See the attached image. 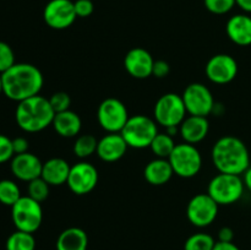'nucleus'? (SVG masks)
Masks as SVG:
<instances>
[{"instance_id":"nucleus-1","label":"nucleus","mask_w":251,"mask_h":250,"mask_svg":"<svg viewBox=\"0 0 251 250\" xmlns=\"http://www.w3.org/2000/svg\"><path fill=\"white\" fill-rule=\"evenodd\" d=\"M2 93L15 102L39 95L44 78L37 66L28 63H16L1 74Z\"/></svg>"},{"instance_id":"nucleus-2","label":"nucleus","mask_w":251,"mask_h":250,"mask_svg":"<svg viewBox=\"0 0 251 250\" xmlns=\"http://www.w3.org/2000/svg\"><path fill=\"white\" fill-rule=\"evenodd\" d=\"M212 161L220 173L242 175L250 167L249 150L242 140L227 135L213 145Z\"/></svg>"},{"instance_id":"nucleus-3","label":"nucleus","mask_w":251,"mask_h":250,"mask_svg":"<svg viewBox=\"0 0 251 250\" xmlns=\"http://www.w3.org/2000/svg\"><path fill=\"white\" fill-rule=\"evenodd\" d=\"M53 108L49 98L41 95L19 102L15 112V119L20 129L26 132H38L53 124Z\"/></svg>"},{"instance_id":"nucleus-4","label":"nucleus","mask_w":251,"mask_h":250,"mask_svg":"<svg viewBox=\"0 0 251 250\" xmlns=\"http://www.w3.org/2000/svg\"><path fill=\"white\" fill-rule=\"evenodd\" d=\"M156 124V120L146 115L137 114L127 119L120 134L131 149H146L151 146V142L158 134Z\"/></svg>"},{"instance_id":"nucleus-5","label":"nucleus","mask_w":251,"mask_h":250,"mask_svg":"<svg viewBox=\"0 0 251 250\" xmlns=\"http://www.w3.org/2000/svg\"><path fill=\"white\" fill-rule=\"evenodd\" d=\"M244 189V181L240 175L220 173L208 183L207 194L218 205H232L242 199Z\"/></svg>"},{"instance_id":"nucleus-6","label":"nucleus","mask_w":251,"mask_h":250,"mask_svg":"<svg viewBox=\"0 0 251 250\" xmlns=\"http://www.w3.org/2000/svg\"><path fill=\"white\" fill-rule=\"evenodd\" d=\"M11 218L17 230L33 234L43 222L41 202L33 200L28 195L21 196L20 200L11 206Z\"/></svg>"},{"instance_id":"nucleus-7","label":"nucleus","mask_w":251,"mask_h":250,"mask_svg":"<svg viewBox=\"0 0 251 250\" xmlns=\"http://www.w3.org/2000/svg\"><path fill=\"white\" fill-rule=\"evenodd\" d=\"M186 108L183 97L176 93H166L157 100L153 109V117L157 124L166 129L178 127L186 118Z\"/></svg>"},{"instance_id":"nucleus-8","label":"nucleus","mask_w":251,"mask_h":250,"mask_svg":"<svg viewBox=\"0 0 251 250\" xmlns=\"http://www.w3.org/2000/svg\"><path fill=\"white\" fill-rule=\"evenodd\" d=\"M169 162L176 175L180 178H194L202 167V157L195 145L183 142L176 144L169 156Z\"/></svg>"},{"instance_id":"nucleus-9","label":"nucleus","mask_w":251,"mask_h":250,"mask_svg":"<svg viewBox=\"0 0 251 250\" xmlns=\"http://www.w3.org/2000/svg\"><path fill=\"white\" fill-rule=\"evenodd\" d=\"M189 115L206 117L211 114L215 108V100L212 92L207 86L200 82H194L186 86L181 95Z\"/></svg>"},{"instance_id":"nucleus-10","label":"nucleus","mask_w":251,"mask_h":250,"mask_svg":"<svg viewBox=\"0 0 251 250\" xmlns=\"http://www.w3.org/2000/svg\"><path fill=\"white\" fill-rule=\"evenodd\" d=\"M129 118L126 105L117 98H107L98 105V123L107 132H120Z\"/></svg>"},{"instance_id":"nucleus-11","label":"nucleus","mask_w":251,"mask_h":250,"mask_svg":"<svg viewBox=\"0 0 251 250\" xmlns=\"http://www.w3.org/2000/svg\"><path fill=\"white\" fill-rule=\"evenodd\" d=\"M218 205L207 193L194 196L186 207V216L189 222L199 228L212 225L218 215Z\"/></svg>"},{"instance_id":"nucleus-12","label":"nucleus","mask_w":251,"mask_h":250,"mask_svg":"<svg viewBox=\"0 0 251 250\" xmlns=\"http://www.w3.org/2000/svg\"><path fill=\"white\" fill-rule=\"evenodd\" d=\"M66 184L75 195H87L98 184L97 168L90 162H77L71 166Z\"/></svg>"},{"instance_id":"nucleus-13","label":"nucleus","mask_w":251,"mask_h":250,"mask_svg":"<svg viewBox=\"0 0 251 250\" xmlns=\"http://www.w3.org/2000/svg\"><path fill=\"white\" fill-rule=\"evenodd\" d=\"M77 19L71 0H50L43 10V20L50 28H69Z\"/></svg>"},{"instance_id":"nucleus-14","label":"nucleus","mask_w":251,"mask_h":250,"mask_svg":"<svg viewBox=\"0 0 251 250\" xmlns=\"http://www.w3.org/2000/svg\"><path fill=\"white\" fill-rule=\"evenodd\" d=\"M205 71L208 80L213 83L226 85L237 77L238 63L229 54H216L207 61Z\"/></svg>"},{"instance_id":"nucleus-15","label":"nucleus","mask_w":251,"mask_h":250,"mask_svg":"<svg viewBox=\"0 0 251 250\" xmlns=\"http://www.w3.org/2000/svg\"><path fill=\"white\" fill-rule=\"evenodd\" d=\"M154 59L151 53L144 48L130 49L124 58V68L130 76L139 80L150 77L152 75Z\"/></svg>"},{"instance_id":"nucleus-16","label":"nucleus","mask_w":251,"mask_h":250,"mask_svg":"<svg viewBox=\"0 0 251 250\" xmlns=\"http://www.w3.org/2000/svg\"><path fill=\"white\" fill-rule=\"evenodd\" d=\"M42 167H43V163H42L41 159L31 152L15 154L10 162V168H11L12 174L17 179L27 181V183L41 176Z\"/></svg>"},{"instance_id":"nucleus-17","label":"nucleus","mask_w":251,"mask_h":250,"mask_svg":"<svg viewBox=\"0 0 251 250\" xmlns=\"http://www.w3.org/2000/svg\"><path fill=\"white\" fill-rule=\"evenodd\" d=\"M127 144L120 132H108L98 140L97 156L104 162H117L126 153Z\"/></svg>"},{"instance_id":"nucleus-18","label":"nucleus","mask_w":251,"mask_h":250,"mask_svg":"<svg viewBox=\"0 0 251 250\" xmlns=\"http://www.w3.org/2000/svg\"><path fill=\"white\" fill-rule=\"evenodd\" d=\"M210 123L206 117L189 115L179 125V134L184 142L195 145L202 141L208 134Z\"/></svg>"},{"instance_id":"nucleus-19","label":"nucleus","mask_w":251,"mask_h":250,"mask_svg":"<svg viewBox=\"0 0 251 250\" xmlns=\"http://www.w3.org/2000/svg\"><path fill=\"white\" fill-rule=\"evenodd\" d=\"M227 36L238 46L251 44V17L247 14H237L230 17L226 26Z\"/></svg>"},{"instance_id":"nucleus-20","label":"nucleus","mask_w":251,"mask_h":250,"mask_svg":"<svg viewBox=\"0 0 251 250\" xmlns=\"http://www.w3.org/2000/svg\"><path fill=\"white\" fill-rule=\"evenodd\" d=\"M71 166L60 157H54L43 163L41 176L50 186H59L66 184L70 174Z\"/></svg>"},{"instance_id":"nucleus-21","label":"nucleus","mask_w":251,"mask_h":250,"mask_svg":"<svg viewBox=\"0 0 251 250\" xmlns=\"http://www.w3.org/2000/svg\"><path fill=\"white\" fill-rule=\"evenodd\" d=\"M174 172L168 158H154L146 164L144 176L151 185H164L171 180Z\"/></svg>"},{"instance_id":"nucleus-22","label":"nucleus","mask_w":251,"mask_h":250,"mask_svg":"<svg viewBox=\"0 0 251 250\" xmlns=\"http://www.w3.org/2000/svg\"><path fill=\"white\" fill-rule=\"evenodd\" d=\"M53 127L61 137H75L80 134L82 122L77 113L69 109L65 112L56 113L53 119Z\"/></svg>"},{"instance_id":"nucleus-23","label":"nucleus","mask_w":251,"mask_h":250,"mask_svg":"<svg viewBox=\"0 0 251 250\" xmlns=\"http://www.w3.org/2000/svg\"><path fill=\"white\" fill-rule=\"evenodd\" d=\"M55 248L56 250H87V233L78 227L66 228L59 234Z\"/></svg>"},{"instance_id":"nucleus-24","label":"nucleus","mask_w":251,"mask_h":250,"mask_svg":"<svg viewBox=\"0 0 251 250\" xmlns=\"http://www.w3.org/2000/svg\"><path fill=\"white\" fill-rule=\"evenodd\" d=\"M176 142L172 135L168 132H158L153 141L151 142V151L153 152L154 156L157 158H169V156L173 152L174 147H176Z\"/></svg>"},{"instance_id":"nucleus-25","label":"nucleus","mask_w":251,"mask_h":250,"mask_svg":"<svg viewBox=\"0 0 251 250\" xmlns=\"http://www.w3.org/2000/svg\"><path fill=\"white\" fill-rule=\"evenodd\" d=\"M5 248L6 250H34L36 249V239L32 233L16 229L6 239Z\"/></svg>"},{"instance_id":"nucleus-26","label":"nucleus","mask_w":251,"mask_h":250,"mask_svg":"<svg viewBox=\"0 0 251 250\" xmlns=\"http://www.w3.org/2000/svg\"><path fill=\"white\" fill-rule=\"evenodd\" d=\"M98 140L91 134L80 135L74 144V154L81 159L91 157L97 152Z\"/></svg>"},{"instance_id":"nucleus-27","label":"nucleus","mask_w":251,"mask_h":250,"mask_svg":"<svg viewBox=\"0 0 251 250\" xmlns=\"http://www.w3.org/2000/svg\"><path fill=\"white\" fill-rule=\"evenodd\" d=\"M21 190L14 180H0V203L5 206H14L21 198Z\"/></svg>"},{"instance_id":"nucleus-28","label":"nucleus","mask_w":251,"mask_h":250,"mask_svg":"<svg viewBox=\"0 0 251 250\" xmlns=\"http://www.w3.org/2000/svg\"><path fill=\"white\" fill-rule=\"evenodd\" d=\"M215 238L208 233H195L184 243V250H213Z\"/></svg>"},{"instance_id":"nucleus-29","label":"nucleus","mask_w":251,"mask_h":250,"mask_svg":"<svg viewBox=\"0 0 251 250\" xmlns=\"http://www.w3.org/2000/svg\"><path fill=\"white\" fill-rule=\"evenodd\" d=\"M49 191H50V185L42 176L28 181L27 195L38 202H43L44 200H47V198L49 196Z\"/></svg>"},{"instance_id":"nucleus-30","label":"nucleus","mask_w":251,"mask_h":250,"mask_svg":"<svg viewBox=\"0 0 251 250\" xmlns=\"http://www.w3.org/2000/svg\"><path fill=\"white\" fill-rule=\"evenodd\" d=\"M205 7L215 15H225L237 5L235 0H203Z\"/></svg>"},{"instance_id":"nucleus-31","label":"nucleus","mask_w":251,"mask_h":250,"mask_svg":"<svg viewBox=\"0 0 251 250\" xmlns=\"http://www.w3.org/2000/svg\"><path fill=\"white\" fill-rule=\"evenodd\" d=\"M15 53L11 47L0 41V74H4L15 65Z\"/></svg>"},{"instance_id":"nucleus-32","label":"nucleus","mask_w":251,"mask_h":250,"mask_svg":"<svg viewBox=\"0 0 251 250\" xmlns=\"http://www.w3.org/2000/svg\"><path fill=\"white\" fill-rule=\"evenodd\" d=\"M49 102H50V105L51 108H53L54 113L56 114V113L65 112V110L70 109L71 98L66 92L59 91V92L53 93V95L50 96Z\"/></svg>"},{"instance_id":"nucleus-33","label":"nucleus","mask_w":251,"mask_h":250,"mask_svg":"<svg viewBox=\"0 0 251 250\" xmlns=\"http://www.w3.org/2000/svg\"><path fill=\"white\" fill-rule=\"evenodd\" d=\"M15 156L14 149H12V140L6 135L0 134V164L7 161H11Z\"/></svg>"},{"instance_id":"nucleus-34","label":"nucleus","mask_w":251,"mask_h":250,"mask_svg":"<svg viewBox=\"0 0 251 250\" xmlns=\"http://www.w3.org/2000/svg\"><path fill=\"white\" fill-rule=\"evenodd\" d=\"M74 7H75L76 16L82 17V19L91 16L95 10L93 0H76L74 1Z\"/></svg>"},{"instance_id":"nucleus-35","label":"nucleus","mask_w":251,"mask_h":250,"mask_svg":"<svg viewBox=\"0 0 251 250\" xmlns=\"http://www.w3.org/2000/svg\"><path fill=\"white\" fill-rule=\"evenodd\" d=\"M171 73V66L166 60H154L153 69H152V75L157 78H163L168 76Z\"/></svg>"},{"instance_id":"nucleus-36","label":"nucleus","mask_w":251,"mask_h":250,"mask_svg":"<svg viewBox=\"0 0 251 250\" xmlns=\"http://www.w3.org/2000/svg\"><path fill=\"white\" fill-rule=\"evenodd\" d=\"M28 140L26 137H15L12 140V149H14L15 154H21L25 153V152H28Z\"/></svg>"},{"instance_id":"nucleus-37","label":"nucleus","mask_w":251,"mask_h":250,"mask_svg":"<svg viewBox=\"0 0 251 250\" xmlns=\"http://www.w3.org/2000/svg\"><path fill=\"white\" fill-rule=\"evenodd\" d=\"M234 239V230L230 227H222L218 232V242H233Z\"/></svg>"},{"instance_id":"nucleus-38","label":"nucleus","mask_w":251,"mask_h":250,"mask_svg":"<svg viewBox=\"0 0 251 250\" xmlns=\"http://www.w3.org/2000/svg\"><path fill=\"white\" fill-rule=\"evenodd\" d=\"M213 250H240L238 245H235L233 242H216Z\"/></svg>"},{"instance_id":"nucleus-39","label":"nucleus","mask_w":251,"mask_h":250,"mask_svg":"<svg viewBox=\"0 0 251 250\" xmlns=\"http://www.w3.org/2000/svg\"><path fill=\"white\" fill-rule=\"evenodd\" d=\"M243 181H244L245 188L251 193V166L243 174Z\"/></svg>"},{"instance_id":"nucleus-40","label":"nucleus","mask_w":251,"mask_h":250,"mask_svg":"<svg viewBox=\"0 0 251 250\" xmlns=\"http://www.w3.org/2000/svg\"><path fill=\"white\" fill-rule=\"evenodd\" d=\"M237 5L245 12H251V0H235Z\"/></svg>"},{"instance_id":"nucleus-41","label":"nucleus","mask_w":251,"mask_h":250,"mask_svg":"<svg viewBox=\"0 0 251 250\" xmlns=\"http://www.w3.org/2000/svg\"><path fill=\"white\" fill-rule=\"evenodd\" d=\"M2 93V78H1V74H0V95Z\"/></svg>"}]
</instances>
